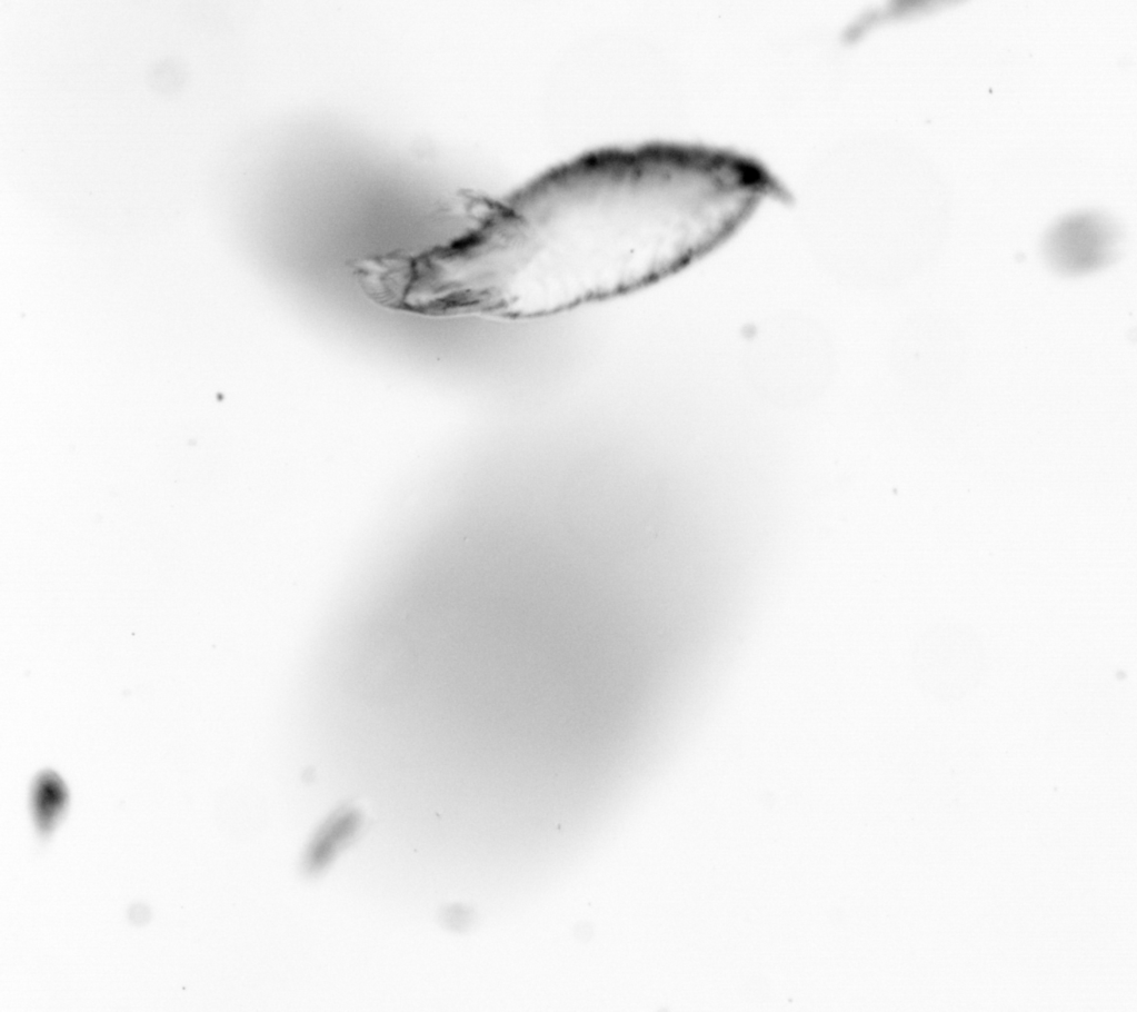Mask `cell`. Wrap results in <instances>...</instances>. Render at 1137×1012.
<instances>
[{
	"label": "cell",
	"mask_w": 1137,
	"mask_h": 1012,
	"mask_svg": "<svg viewBox=\"0 0 1137 1012\" xmlns=\"http://www.w3.org/2000/svg\"><path fill=\"white\" fill-rule=\"evenodd\" d=\"M744 153L652 143L590 152L491 205L431 252L440 317L539 319L672 276L728 241L768 199Z\"/></svg>",
	"instance_id": "1"
},
{
	"label": "cell",
	"mask_w": 1137,
	"mask_h": 1012,
	"mask_svg": "<svg viewBox=\"0 0 1137 1012\" xmlns=\"http://www.w3.org/2000/svg\"><path fill=\"white\" fill-rule=\"evenodd\" d=\"M1120 234L1100 214H1078L1055 225L1045 239L1049 266L1064 276H1078L1110 265L1118 256Z\"/></svg>",
	"instance_id": "2"
},
{
	"label": "cell",
	"mask_w": 1137,
	"mask_h": 1012,
	"mask_svg": "<svg viewBox=\"0 0 1137 1012\" xmlns=\"http://www.w3.org/2000/svg\"><path fill=\"white\" fill-rule=\"evenodd\" d=\"M34 815L39 831L47 835L53 827L66 802V790L52 773L40 776L34 788Z\"/></svg>",
	"instance_id": "3"
}]
</instances>
